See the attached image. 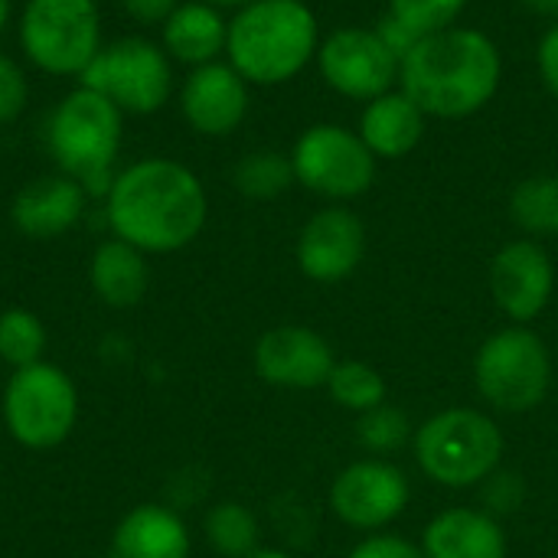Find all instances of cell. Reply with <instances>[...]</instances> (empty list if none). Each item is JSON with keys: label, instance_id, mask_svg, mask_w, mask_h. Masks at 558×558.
<instances>
[{"label": "cell", "instance_id": "cell-1", "mask_svg": "<svg viewBox=\"0 0 558 558\" xmlns=\"http://www.w3.org/2000/svg\"><path fill=\"white\" fill-rule=\"evenodd\" d=\"M105 219L114 239L144 255H173L206 229L209 196L186 163L147 157L114 173L105 193Z\"/></svg>", "mask_w": 558, "mask_h": 558}, {"label": "cell", "instance_id": "cell-2", "mask_svg": "<svg viewBox=\"0 0 558 558\" xmlns=\"http://www.w3.org/2000/svg\"><path fill=\"white\" fill-rule=\"evenodd\" d=\"M504 85V52L477 26L428 33L402 59L399 88L428 114L461 121L484 111Z\"/></svg>", "mask_w": 558, "mask_h": 558}, {"label": "cell", "instance_id": "cell-3", "mask_svg": "<svg viewBox=\"0 0 558 558\" xmlns=\"http://www.w3.org/2000/svg\"><path fill=\"white\" fill-rule=\"evenodd\" d=\"M320 39L317 13L304 0H255L232 13L226 56L248 85L275 88L317 59Z\"/></svg>", "mask_w": 558, "mask_h": 558}, {"label": "cell", "instance_id": "cell-4", "mask_svg": "<svg viewBox=\"0 0 558 558\" xmlns=\"http://www.w3.org/2000/svg\"><path fill=\"white\" fill-rule=\"evenodd\" d=\"M418 471L445 490H474L504 468L507 435L487 409L451 405L415 425Z\"/></svg>", "mask_w": 558, "mask_h": 558}, {"label": "cell", "instance_id": "cell-5", "mask_svg": "<svg viewBox=\"0 0 558 558\" xmlns=\"http://www.w3.org/2000/svg\"><path fill=\"white\" fill-rule=\"evenodd\" d=\"M124 141V111L101 92L78 85L49 114L46 144L59 173L78 180L88 196H105Z\"/></svg>", "mask_w": 558, "mask_h": 558}, {"label": "cell", "instance_id": "cell-6", "mask_svg": "<svg viewBox=\"0 0 558 558\" xmlns=\"http://www.w3.org/2000/svg\"><path fill=\"white\" fill-rule=\"evenodd\" d=\"M471 376L490 412L526 415L549 399L556 363L549 343L533 327L507 324L477 347Z\"/></svg>", "mask_w": 558, "mask_h": 558}, {"label": "cell", "instance_id": "cell-7", "mask_svg": "<svg viewBox=\"0 0 558 558\" xmlns=\"http://www.w3.org/2000/svg\"><path fill=\"white\" fill-rule=\"evenodd\" d=\"M78 409L75 379L49 360L13 369L0 399L3 428L26 451L65 445L78 425Z\"/></svg>", "mask_w": 558, "mask_h": 558}, {"label": "cell", "instance_id": "cell-8", "mask_svg": "<svg viewBox=\"0 0 558 558\" xmlns=\"http://www.w3.org/2000/svg\"><path fill=\"white\" fill-rule=\"evenodd\" d=\"M288 157L294 167V183L337 206L366 196L379 173V160L363 137L337 121L304 128Z\"/></svg>", "mask_w": 558, "mask_h": 558}, {"label": "cell", "instance_id": "cell-9", "mask_svg": "<svg viewBox=\"0 0 558 558\" xmlns=\"http://www.w3.org/2000/svg\"><path fill=\"white\" fill-rule=\"evenodd\" d=\"M26 59L49 75H82L101 49L95 0H26L20 16Z\"/></svg>", "mask_w": 558, "mask_h": 558}, {"label": "cell", "instance_id": "cell-10", "mask_svg": "<svg viewBox=\"0 0 558 558\" xmlns=\"http://www.w3.org/2000/svg\"><path fill=\"white\" fill-rule=\"evenodd\" d=\"M78 85L101 92L124 114H154L173 95V59L144 36H121L98 49Z\"/></svg>", "mask_w": 558, "mask_h": 558}, {"label": "cell", "instance_id": "cell-11", "mask_svg": "<svg viewBox=\"0 0 558 558\" xmlns=\"http://www.w3.org/2000/svg\"><path fill=\"white\" fill-rule=\"evenodd\" d=\"M314 62L330 92L363 105L399 88L402 75V59L383 43L376 26H340L327 33Z\"/></svg>", "mask_w": 558, "mask_h": 558}, {"label": "cell", "instance_id": "cell-12", "mask_svg": "<svg viewBox=\"0 0 558 558\" xmlns=\"http://www.w3.org/2000/svg\"><path fill=\"white\" fill-rule=\"evenodd\" d=\"M330 513L353 533H386L412 504L409 474L386 458H360L330 484Z\"/></svg>", "mask_w": 558, "mask_h": 558}, {"label": "cell", "instance_id": "cell-13", "mask_svg": "<svg viewBox=\"0 0 558 558\" xmlns=\"http://www.w3.org/2000/svg\"><path fill=\"white\" fill-rule=\"evenodd\" d=\"M490 298L510 324L530 327L556 298V262L536 239H513L490 258Z\"/></svg>", "mask_w": 558, "mask_h": 558}, {"label": "cell", "instance_id": "cell-14", "mask_svg": "<svg viewBox=\"0 0 558 558\" xmlns=\"http://www.w3.org/2000/svg\"><path fill=\"white\" fill-rule=\"evenodd\" d=\"M252 366L258 379L271 389L314 392L327 389L337 353L320 330L304 324H278L255 340Z\"/></svg>", "mask_w": 558, "mask_h": 558}, {"label": "cell", "instance_id": "cell-15", "mask_svg": "<svg viewBox=\"0 0 558 558\" xmlns=\"http://www.w3.org/2000/svg\"><path fill=\"white\" fill-rule=\"evenodd\" d=\"M366 258V226L350 206L317 209L298 232L294 262L314 284L350 281Z\"/></svg>", "mask_w": 558, "mask_h": 558}, {"label": "cell", "instance_id": "cell-16", "mask_svg": "<svg viewBox=\"0 0 558 558\" xmlns=\"http://www.w3.org/2000/svg\"><path fill=\"white\" fill-rule=\"evenodd\" d=\"M180 111L203 137H229L248 114V82L229 62H206L190 69L180 88Z\"/></svg>", "mask_w": 558, "mask_h": 558}, {"label": "cell", "instance_id": "cell-17", "mask_svg": "<svg viewBox=\"0 0 558 558\" xmlns=\"http://www.w3.org/2000/svg\"><path fill=\"white\" fill-rule=\"evenodd\" d=\"M85 186L65 173L29 180L10 203V222L26 239H59L85 213Z\"/></svg>", "mask_w": 558, "mask_h": 558}, {"label": "cell", "instance_id": "cell-18", "mask_svg": "<svg viewBox=\"0 0 558 558\" xmlns=\"http://www.w3.org/2000/svg\"><path fill=\"white\" fill-rule=\"evenodd\" d=\"M425 558H510L504 520L484 507H451L432 517L418 539Z\"/></svg>", "mask_w": 558, "mask_h": 558}, {"label": "cell", "instance_id": "cell-19", "mask_svg": "<svg viewBox=\"0 0 558 558\" xmlns=\"http://www.w3.org/2000/svg\"><path fill=\"white\" fill-rule=\"evenodd\" d=\"M193 536L183 517L160 504H137L111 530L105 558H190Z\"/></svg>", "mask_w": 558, "mask_h": 558}, {"label": "cell", "instance_id": "cell-20", "mask_svg": "<svg viewBox=\"0 0 558 558\" xmlns=\"http://www.w3.org/2000/svg\"><path fill=\"white\" fill-rule=\"evenodd\" d=\"M428 131V114L402 92L392 88L363 105L356 134L373 150L376 160H402L409 157Z\"/></svg>", "mask_w": 558, "mask_h": 558}, {"label": "cell", "instance_id": "cell-21", "mask_svg": "<svg viewBox=\"0 0 558 558\" xmlns=\"http://www.w3.org/2000/svg\"><path fill=\"white\" fill-rule=\"evenodd\" d=\"M229 20L206 0H183L160 26V46L173 62L190 69L216 62L226 52Z\"/></svg>", "mask_w": 558, "mask_h": 558}, {"label": "cell", "instance_id": "cell-22", "mask_svg": "<svg viewBox=\"0 0 558 558\" xmlns=\"http://www.w3.org/2000/svg\"><path fill=\"white\" fill-rule=\"evenodd\" d=\"M88 284L95 298L114 311L137 307L150 288V265L147 255L121 239H108L92 252L88 262Z\"/></svg>", "mask_w": 558, "mask_h": 558}, {"label": "cell", "instance_id": "cell-23", "mask_svg": "<svg viewBox=\"0 0 558 558\" xmlns=\"http://www.w3.org/2000/svg\"><path fill=\"white\" fill-rule=\"evenodd\" d=\"M513 226L536 242L558 239V173H533L510 193Z\"/></svg>", "mask_w": 558, "mask_h": 558}, {"label": "cell", "instance_id": "cell-24", "mask_svg": "<svg viewBox=\"0 0 558 558\" xmlns=\"http://www.w3.org/2000/svg\"><path fill=\"white\" fill-rule=\"evenodd\" d=\"M203 533H206L209 549L222 558H245L262 546L258 517L239 500L216 504L203 520Z\"/></svg>", "mask_w": 558, "mask_h": 558}, {"label": "cell", "instance_id": "cell-25", "mask_svg": "<svg viewBox=\"0 0 558 558\" xmlns=\"http://www.w3.org/2000/svg\"><path fill=\"white\" fill-rule=\"evenodd\" d=\"M327 396L333 399L337 409L363 415V412L389 402V386H386V376L373 363L337 360V366L327 379Z\"/></svg>", "mask_w": 558, "mask_h": 558}, {"label": "cell", "instance_id": "cell-26", "mask_svg": "<svg viewBox=\"0 0 558 558\" xmlns=\"http://www.w3.org/2000/svg\"><path fill=\"white\" fill-rule=\"evenodd\" d=\"M232 186L255 203H268L278 199L281 193H288L294 186V167L291 157L271 147L252 150L245 154L235 167H232Z\"/></svg>", "mask_w": 558, "mask_h": 558}, {"label": "cell", "instance_id": "cell-27", "mask_svg": "<svg viewBox=\"0 0 558 558\" xmlns=\"http://www.w3.org/2000/svg\"><path fill=\"white\" fill-rule=\"evenodd\" d=\"M412 435H415L412 418L392 402H383L356 415V445L366 451V458L392 461L405 445H412Z\"/></svg>", "mask_w": 558, "mask_h": 558}, {"label": "cell", "instance_id": "cell-28", "mask_svg": "<svg viewBox=\"0 0 558 558\" xmlns=\"http://www.w3.org/2000/svg\"><path fill=\"white\" fill-rule=\"evenodd\" d=\"M46 347H49V333L39 314L26 307H7L0 314V360L10 369L43 363Z\"/></svg>", "mask_w": 558, "mask_h": 558}, {"label": "cell", "instance_id": "cell-29", "mask_svg": "<svg viewBox=\"0 0 558 558\" xmlns=\"http://www.w3.org/2000/svg\"><path fill=\"white\" fill-rule=\"evenodd\" d=\"M471 0H389V13L399 16L405 26H412L418 36L448 29L461 20Z\"/></svg>", "mask_w": 558, "mask_h": 558}, {"label": "cell", "instance_id": "cell-30", "mask_svg": "<svg viewBox=\"0 0 558 558\" xmlns=\"http://www.w3.org/2000/svg\"><path fill=\"white\" fill-rule=\"evenodd\" d=\"M481 497H484V510L487 513H494L497 520H504V517H513L520 507H523V500H526V484H523V477L517 474V471H497V474H490L481 487Z\"/></svg>", "mask_w": 558, "mask_h": 558}, {"label": "cell", "instance_id": "cell-31", "mask_svg": "<svg viewBox=\"0 0 558 558\" xmlns=\"http://www.w3.org/2000/svg\"><path fill=\"white\" fill-rule=\"evenodd\" d=\"M26 98H29V85L23 69L7 52H0V124L16 121L26 108Z\"/></svg>", "mask_w": 558, "mask_h": 558}, {"label": "cell", "instance_id": "cell-32", "mask_svg": "<svg viewBox=\"0 0 558 558\" xmlns=\"http://www.w3.org/2000/svg\"><path fill=\"white\" fill-rule=\"evenodd\" d=\"M347 558H425L422 546L405 539V536H396V533H369L363 536Z\"/></svg>", "mask_w": 558, "mask_h": 558}, {"label": "cell", "instance_id": "cell-33", "mask_svg": "<svg viewBox=\"0 0 558 558\" xmlns=\"http://www.w3.org/2000/svg\"><path fill=\"white\" fill-rule=\"evenodd\" d=\"M536 72L546 92L558 101V20L546 26V33L536 43Z\"/></svg>", "mask_w": 558, "mask_h": 558}, {"label": "cell", "instance_id": "cell-34", "mask_svg": "<svg viewBox=\"0 0 558 558\" xmlns=\"http://www.w3.org/2000/svg\"><path fill=\"white\" fill-rule=\"evenodd\" d=\"M376 33L383 36V43H386V46H389V49H392L399 59H405V56L415 49V43L422 39V36H418L412 26H405V23H402L399 16H392L389 10L379 16V23H376Z\"/></svg>", "mask_w": 558, "mask_h": 558}, {"label": "cell", "instance_id": "cell-35", "mask_svg": "<svg viewBox=\"0 0 558 558\" xmlns=\"http://www.w3.org/2000/svg\"><path fill=\"white\" fill-rule=\"evenodd\" d=\"M124 3V10H128V16L131 20H137L141 26H163V20L183 3V0H121Z\"/></svg>", "mask_w": 558, "mask_h": 558}, {"label": "cell", "instance_id": "cell-36", "mask_svg": "<svg viewBox=\"0 0 558 558\" xmlns=\"http://www.w3.org/2000/svg\"><path fill=\"white\" fill-rule=\"evenodd\" d=\"M520 7H523L526 13H536V16L549 20V23H556L558 20V0H520Z\"/></svg>", "mask_w": 558, "mask_h": 558}, {"label": "cell", "instance_id": "cell-37", "mask_svg": "<svg viewBox=\"0 0 558 558\" xmlns=\"http://www.w3.org/2000/svg\"><path fill=\"white\" fill-rule=\"evenodd\" d=\"M206 3H213L216 10H242V7H248V3H255V0H206Z\"/></svg>", "mask_w": 558, "mask_h": 558}, {"label": "cell", "instance_id": "cell-38", "mask_svg": "<svg viewBox=\"0 0 558 558\" xmlns=\"http://www.w3.org/2000/svg\"><path fill=\"white\" fill-rule=\"evenodd\" d=\"M245 558H294L291 553H284V549H271V546H258L252 556Z\"/></svg>", "mask_w": 558, "mask_h": 558}, {"label": "cell", "instance_id": "cell-39", "mask_svg": "<svg viewBox=\"0 0 558 558\" xmlns=\"http://www.w3.org/2000/svg\"><path fill=\"white\" fill-rule=\"evenodd\" d=\"M7 23H10V0H0V36L7 29Z\"/></svg>", "mask_w": 558, "mask_h": 558}]
</instances>
